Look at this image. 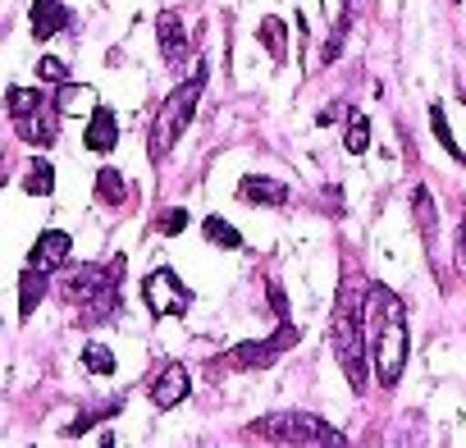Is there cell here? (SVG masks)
<instances>
[{"label":"cell","mask_w":466,"mask_h":448,"mask_svg":"<svg viewBox=\"0 0 466 448\" xmlns=\"http://www.w3.org/2000/svg\"><path fill=\"white\" fill-rule=\"evenodd\" d=\"M119 270L124 261L115 257L110 266H78L65 284V298L83 307V325H101V321H115L119 316Z\"/></svg>","instance_id":"1"},{"label":"cell","mask_w":466,"mask_h":448,"mask_svg":"<svg viewBox=\"0 0 466 448\" xmlns=\"http://www.w3.org/2000/svg\"><path fill=\"white\" fill-rule=\"evenodd\" d=\"M201 87H206V69L197 65V69H192V78H187V83H178V87L160 101V110H156V119H151V128H147V151H151V160H156V165L174 151L178 133L187 128V119H192V110H197V101H201Z\"/></svg>","instance_id":"2"},{"label":"cell","mask_w":466,"mask_h":448,"mask_svg":"<svg viewBox=\"0 0 466 448\" xmlns=\"http://www.w3.org/2000/svg\"><path fill=\"white\" fill-rule=\"evenodd\" d=\"M402 366H407V321H402V302L393 298V307L384 311L380 334H375V371H380V384L393 389V384L402 380Z\"/></svg>","instance_id":"3"},{"label":"cell","mask_w":466,"mask_h":448,"mask_svg":"<svg viewBox=\"0 0 466 448\" xmlns=\"http://www.w3.org/2000/svg\"><path fill=\"white\" fill-rule=\"evenodd\" d=\"M261 439H279V443H343V430L325 425L320 416L307 412H284V416H266L257 421Z\"/></svg>","instance_id":"4"},{"label":"cell","mask_w":466,"mask_h":448,"mask_svg":"<svg viewBox=\"0 0 466 448\" xmlns=\"http://www.w3.org/2000/svg\"><path fill=\"white\" fill-rule=\"evenodd\" d=\"M142 302L151 316H183L192 307V289L174 275V270H156L142 280Z\"/></svg>","instance_id":"5"},{"label":"cell","mask_w":466,"mask_h":448,"mask_svg":"<svg viewBox=\"0 0 466 448\" xmlns=\"http://www.w3.org/2000/svg\"><path fill=\"white\" fill-rule=\"evenodd\" d=\"M334 348H339V361L352 380L357 393H366V371H361V334H357V316H352V298L339 302V316H334Z\"/></svg>","instance_id":"6"},{"label":"cell","mask_w":466,"mask_h":448,"mask_svg":"<svg viewBox=\"0 0 466 448\" xmlns=\"http://www.w3.org/2000/svg\"><path fill=\"white\" fill-rule=\"evenodd\" d=\"M60 101L56 97H46L33 115H24V119H15V128H19V137L24 142H33V147H51L56 137H60Z\"/></svg>","instance_id":"7"},{"label":"cell","mask_w":466,"mask_h":448,"mask_svg":"<svg viewBox=\"0 0 466 448\" xmlns=\"http://www.w3.org/2000/svg\"><path fill=\"white\" fill-rule=\"evenodd\" d=\"M293 343H298V330L284 321L275 339H261V343H238V348L228 352V361H233V366H270V361H279V352H284V348H293Z\"/></svg>","instance_id":"8"},{"label":"cell","mask_w":466,"mask_h":448,"mask_svg":"<svg viewBox=\"0 0 466 448\" xmlns=\"http://www.w3.org/2000/svg\"><path fill=\"white\" fill-rule=\"evenodd\" d=\"M69 252H74V239L65 234V229H46L42 239H37V248H33V257H28V266L33 270H60L65 261H69Z\"/></svg>","instance_id":"9"},{"label":"cell","mask_w":466,"mask_h":448,"mask_svg":"<svg viewBox=\"0 0 466 448\" xmlns=\"http://www.w3.org/2000/svg\"><path fill=\"white\" fill-rule=\"evenodd\" d=\"M192 393V375L183 371V361H169L165 371H160V380H156V389H151V402L165 412V407H178L183 398Z\"/></svg>","instance_id":"10"},{"label":"cell","mask_w":466,"mask_h":448,"mask_svg":"<svg viewBox=\"0 0 466 448\" xmlns=\"http://www.w3.org/2000/svg\"><path fill=\"white\" fill-rule=\"evenodd\" d=\"M28 19H33V37H37V42H51L56 33H65L69 5H65V0H33Z\"/></svg>","instance_id":"11"},{"label":"cell","mask_w":466,"mask_h":448,"mask_svg":"<svg viewBox=\"0 0 466 448\" xmlns=\"http://www.w3.org/2000/svg\"><path fill=\"white\" fill-rule=\"evenodd\" d=\"M156 33H160V51L169 65H183L187 60V28H183V15L178 10H165L156 19Z\"/></svg>","instance_id":"12"},{"label":"cell","mask_w":466,"mask_h":448,"mask_svg":"<svg viewBox=\"0 0 466 448\" xmlns=\"http://www.w3.org/2000/svg\"><path fill=\"white\" fill-rule=\"evenodd\" d=\"M238 197H243V201H257V206H284V201H289V183L266 178V174H248V178L238 183Z\"/></svg>","instance_id":"13"},{"label":"cell","mask_w":466,"mask_h":448,"mask_svg":"<svg viewBox=\"0 0 466 448\" xmlns=\"http://www.w3.org/2000/svg\"><path fill=\"white\" fill-rule=\"evenodd\" d=\"M87 151H110L115 142H119V119L106 110V106H96L92 110V119H87Z\"/></svg>","instance_id":"14"},{"label":"cell","mask_w":466,"mask_h":448,"mask_svg":"<svg viewBox=\"0 0 466 448\" xmlns=\"http://www.w3.org/2000/svg\"><path fill=\"white\" fill-rule=\"evenodd\" d=\"M56 101H60V110H65V115H92V110L101 106V101H96V92H92L87 83H65Z\"/></svg>","instance_id":"15"},{"label":"cell","mask_w":466,"mask_h":448,"mask_svg":"<svg viewBox=\"0 0 466 448\" xmlns=\"http://www.w3.org/2000/svg\"><path fill=\"white\" fill-rule=\"evenodd\" d=\"M411 210H416V224H420V234H425V248L434 252V243H439V224H434V197H430V188H416Z\"/></svg>","instance_id":"16"},{"label":"cell","mask_w":466,"mask_h":448,"mask_svg":"<svg viewBox=\"0 0 466 448\" xmlns=\"http://www.w3.org/2000/svg\"><path fill=\"white\" fill-rule=\"evenodd\" d=\"M201 234H206L210 248H224V252H238V248H243V234L233 229L228 219H219V215H210V219L201 224Z\"/></svg>","instance_id":"17"},{"label":"cell","mask_w":466,"mask_h":448,"mask_svg":"<svg viewBox=\"0 0 466 448\" xmlns=\"http://www.w3.org/2000/svg\"><path fill=\"white\" fill-rule=\"evenodd\" d=\"M42 298H46V270H33V266H28V275H24V284H19V316L28 321Z\"/></svg>","instance_id":"18"},{"label":"cell","mask_w":466,"mask_h":448,"mask_svg":"<svg viewBox=\"0 0 466 448\" xmlns=\"http://www.w3.org/2000/svg\"><path fill=\"white\" fill-rule=\"evenodd\" d=\"M343 147H348L352 156H361V151L370 147V119H366L361 110H348V137H343Z\"/></svg>","instance_id":"19"},{"label":"cell","mask_w":466,"mask_h":448,"mask_svg":"<svg viewBox=\"0 0 466 448\" xmlns=\"http://www.w3.org/2000/svg\"><path fill=\"white\" fill-rule=\"evenodd\" d=\"M96 197H101V201H110V206H124V197H128V188H124V174L106 165V169L96 174Z\"/></svg>","instance_id":"20"},{"label":"cell","mask_w":466,"mask_h":448,"mask_svg":"<svg viewBox=\"0 0 466 448\" xmlns=\"http://www.w3.org/2000/svg\"><path fill=\"white\" fill-rule=\"evenodd\" d=\"M42 101H46V92H42V87H10V115H15V119L33 115Z\"/></svg>","instance_id":"21"},{"label":"cell","mask_w":466,"mask_h":448,"mask_svg":"<svg viewBox=\"0 0 466 448\" xmlns=\"http://www.w3.org/2000/svg\"><path fill=\"white\" fill-rule=\"evenodd\" d=\"M24 188H28L33 197H46V192L56 188V174H51V165H46V160H33V165H28V174H24Z\"/></svg>","instance_id":"22"},{"label":"cell","mask_w":466,"mask_h":448,"mask_svg":"<svg viewBox=\"0 0 466 448\" xmlns=\"http://www.w3.org/2000/svg\"><path fill=\"white\" fill-rule=\"evenodd\" d=\"M83 366H87L92 375H110V371H115V352H110L106 343H87V348H83Z\"/></svg>","instance_id":"23"},{"label":"cell","mask_w":466,"mask_h":448,"mask_svg":"<svg viewBox=\"0 0 466 448\" xmlns=\"http://www.w3.org/2000/svg\"><path fill=\"white\" fill-rule=\"evenodd\" d=\"M261 42L275 60H289V46H284V19H266L261 24Z\"/></svg>","instance_id":"24"},{"label":"cell","mask_w":466,"mask_h":448,"mask_svg":"<svg viewBox=\"0 0 466 448\" xmlns=\"http://www.w3.org/2000/svg\"><path fill=\"white\" fill-rule=\"evenodd\" d=\"M430 128H434V137L443 142V151H448L452 160H466V156H461V147H457V137L448 133V119H443V110H439V106H430Z\"/></svg>","instance_id":"25"},{"label":"cell","mask_w":466,"mask_h":448,"mask_svg":"<svg viewBox=\"0 0 466 448\" xmlns=\"http://www.w3.org/2000/svg\"><path fill=\"white\" fill-rule=\"evenodd\" d=\"M37 78H46V83H69V65L56 60V56H46V60L37 65Z\"/></svg>","instance_id":"26"},{"label":"cell","mask_w":466,"mask_h":448,"mask_svg":"<svg viewBox=\"0 0 466 448\" xmlns=\"http://www.w3.org/2000/svg\"><path fill=\"white\" fill-rule=\"evenodd\" d=\"M183 229H187V210H183V206L160 215V234H169V239H174V234H183Z\"/></svg>","instance_id":"27"},{"label":"cell","mask_w":466,"mask_h":448,"mask_svg":"<svg viewBox=\"0 0 466 448\" xmlns=\"http://www.w3.org/2000/svg\"><path fill=\"white\" fill-rule=\"evenodd\" d=\"M457 270L466 275V215H461V234H457Z\"/></svg>","instance_id":"28"},{"label":"cell","mask_w":466,"mask_h":448,"mask_svg":"<svg viewBox=\"0 0 466 448\" xmlns=\"http://www.w3.org/2000/svg\"><path fill=\"white\" fill-rule=\"evenodd\" d=\"M270 302H275V311L289 321V302H284V289H279V284H270Z\"/></svg>","instance_id":"29"},{"label":"cell","mask_w":466,"mask_h":448,"mask_svg":"<svg viewBox=\"0 0 466 448\" xmlns=\"http://www.w3.org/2000/svg\"><path fill=\"white\" fill-rule=\"evenodd\" d=\"M339 115H343V106H325V110H320V115H316V124H334V119H339Z\"/></svg>","instance_id":"30"}]
</instances>
